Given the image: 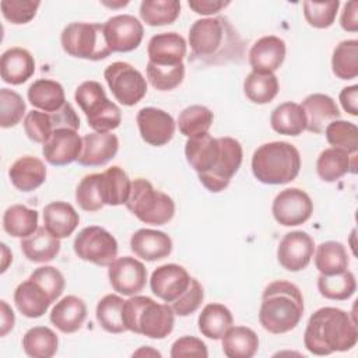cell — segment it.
Instances as JSON below:
<instances>
[{
  "label": "cell",
  "instance_id": "19",
  "mask_svg": "<svg viewBox=\"0 0 358 358\" xmlns=\"http://www.w3.org/2000/svg\"><path fill=\"white\" fill-rule=\"evenodd\" d=\"M187 43L178 32H162L154 35L147 46L148 62L159 66H175L183 63Z\"/></svg>",
  "mask_w": 358,
  "mask_h": 358
},
{
  "label": "cell",
  "instance_id": "49",
  "mask_svg": "<svg viewBox=\"0 0 358 358\" xmlns=\"http://www.w3.org/2000/svg\"><path fill=\"white\" fill-rule=\"evenodd\" d=\"M303 17L308 24L313 28L324 29L333 25L340 1L330 0V1H303Z\"/></svg>",
  "mask_w": 358,
  "mask_h": 358
},
{
  "label": "cell",
  "instance_id": "13",
  "mask_svg": "<svg viewBox=\"0 0 358 358\" xmlns=\"http://www.w3.org/2000/svg\"><path fill=\"white\" fill-rule=\"evenodd\" d=\"M108 267V277L113 291L133 296L144 289L147 268L140 260L131 256H123L115 259Z\"/></svg>",
  "mask_w": 358,
  "mask_h": 358
},
{
  "label": "cell",
  "instance_id": "16",
  "mask_svg": "<svg viewBox=\"0 0 358 358\" xmlns=\"http://www.w3.org/2000/svg\"><path fill=\"white\" fill-rule=\"evenodd\" d=\"M136 122L141 138L150 145L162 147L173 138L176 123L164 109L152 106L143 108L137 112Z\"/></svg>",
  "mask_w": 358,
  "mask_h": 358
},
{
  "label": "cell",
  "instance_id": "10",
  "mask_svg": "<svg viewBox=\"0 0 358 358\" xmlns=\"http://www.w3.org/2000/svg\"><path fill=\"white\" fill-rule=\"evenodd\" d=\"M76 255L96 266H109L117 256V241L102 227L83 228L73 243Z\"/></svg>",
  "mask_w": 358,
  "mask_h": 358
},
{
  "label": "cell",
  "instance_id": "3",
  "mask_svg": "<svg viewBox=\"0 0 358 358\" xmlns=\"http://www.w3.org/2000/svg\"><path fill=\"white\" fill-rule=\"evenodd\" d=\"M303 296L301 289L285 280L270 282L262 295L259 322L271 334L294 330L303 316Z\"/></svg>",
  "mask_w": 358,
  "mask_h": 358
},
{
  "label": "cell",
  "instance_id": "59",
  "mask_svg": "<svg viewBox=\"0 0 358 358\" xmlns=\"http://www.w3.org/2000/svg\"><path fill=\"white\" fill-rule=\"evenodd\" d=\"M1 306V324H0V336L4 337L8 331L13 330L14 323H15V316L13 309L8 306L6 301H0Z\"/></svg>",
  "mask_w": 358,
  "mask_h": 358
},
{
  "label": "cell",
  "instance_id": "32",
  "mask_svg": "<svg viewBox=\"0 0 358 358\" xmlns=\"http://www.w3.org/2000/svg\"><path fill=\"white\" fill-rule=\"evenodd\" d=\"M27 95L32 106L46 113L59 110L67 102L62 84L49 78L35 80L29 85Z\"/></svg>",
  "mask_w": 358,
  "mask_h": 358
},
{
  "label": "cell",
  "instance_id": "36",
  "mask_svg": "<svg viewBox=\"0 0 358 358\" xmlns=\"http://www.w3.org/2000/svg\"><path fill=\"white\" fill-rule=\"evenodd\" d=\"M199 330L211 340H221L229 327L234 326L231 310L222 303H208L199 315Z\"/></svg>",
  "mask_w": 358,
  "mask_h": 358
},
{
  "label": "cell",
  "instance_id": "52",
  "mask_svg": "<svg viewBox=\"0 0 358 358\" xmlns=\"http://www.w3.org/2000/svg\"><path fill=\"white\" fill-rule=\"evenodd\" d=\"M24 131L29 140L45 144L55 131L50 115L42 110H31L24 119Z\"/></svg>",
  "mask_w": 358,
  "mask_h": 358
},
{
  "label": "cell",
  "instance_id": "30",
  "mask_svg": "<svg viewBox=\"0 0 358 358\" xmlns=\"http://www.w3.org/2000/svg\"><path fill=\"white\" fill-rule=\"evenodd\" d=\"M355 158L357 154H348L340 148L323 150L316 161V172L324 182H336L343 178L347 172L355 173Z\"/></svg>",
  "mask_w": 358,
  "mask_h": 358
},
{
  "label": "cell",
  "instance_id": "34",
  "mask_svg": "<svg viewBox=\"0 0 358 358\" xmlns=\"http://www.w3.org/2000/svg\"><path fill=\"white\" fill-rule=\"evenodd\" d=\"M221 344L228 358H252L259 350V337L246 326H232L222 336Z\"/></svg>",
  "mask_w": 358,
  "mask_h": 358
},
{
  "label": "cell",
  "instance_id": "43",
  "mask_svg": "<svg viewBox=\"0 0 358 358\" xmlns=\"http://www.w3.org/2000/svg\"><path fill=\"white\" fill-rule=\"evenodd\" d=\"M180 14V1L178 0H143L140 4V17L150 27L169 25Z\"/></svg>",
  "mask_w": 358,
  "mask_h": 358
},
{
  "label": "cell",
  "instance_id": "46",
  "mask_svg": "<svg viewBox=\"0 0 358 358\" xmlns=\"http://www.w3.org/2000/svg\"><path fill=\"white\" fill-rule=\"evenodd\" d=\"M327 143L334 147L347 151L348 154H357L358 151V127L352 122L333 120L324 129Z\"/></svg>",
  "mask_w": 358,
  "mask_h": 358
},
{
  "label": "cell",
  "instance_id": "38",
  "mask_svg": "<svg viewBox=\"0 0 358 358\" xmlns=\"http://www.w3.org/2000/svg\"><path fill=\"white\" fill-rule=\"evenodd\" d=\"M315 266L320 274L331 275L345 271L350 266V257L341 242H322L315 253Z\"/></svg>",
  "mask_w": 358,
  "mask_h": 358
},
{
  "label": "cell",
  "instance_id": "12",
  "mask_svg": "<svg viewBox=\"0 0 358 358\" xmlns=\"http://www.w3.org/2000/svg\"><path fill=\"white\" fill-rule=\"evenodd\" d=\"M271 213L278 224L284 227H296L310 218L313 213V201L302 189L288 187L275 196Z\"/></svg>",
  "mask_w": 358,
  "mask_h": 358
},
{
  "label": "cell",
  "instance_id": "20",
  "mask_svg": "<svg viewBox=\"0 0 358 358\" xmlns=\"http://www.w3.org/2000/svg\"><path fill=\"white\" fill-rule=\"evenodd\" d=\"M119 150V138L116 134L88 133L83 137V150L77 162L83 166H101L108 164Z\"/></svg>",
  "mask_w": 358,
  "mask_h": 358
},
{
  "label": "cell",
  "instance_id": "9",
  "mask_svg": "<svg viewBox=\"0 0 358 358\" xmlns=\"http://www.w3.org/2000/svg\"><path fill=\"white\" fill-rule=\"evenodd\" d=\"M103 77L115 99L124 106L138 103L147 94V81L144 76L130 63H110L105 69Z\"/></svg>",
  "mask_w": 358,
  "mask_h": 358
},
{
  "label": "cell",
  "instance_id": "26",
  "mask_svg": "<svg viewBox=\"0 0 358 358\" xmlns=\"http://www.w3.org/2000/svg\"><path fill=\"white\" fill-rule=\"evenodd\" d=\"M49 319L52 324L62 333H76L81 329L87 319V305L81 298L67 295L56 302V305L52 308Z\"/></svg>",
  "mask_w": 358,
  "mask_h": 358
},
{
  "label": "cell",
  "instance_id": "42",
  "mask_svg": "<svg viewBox=\"0 0 358 358\" xmlns=\"http://www.w3.org/2000/svg\"><path fill=\"white\" fill-rule=\"evenodd\" d=\"M317 289L320 295L327 299L345 301L351 298L357 289L355 275L350 270L331 275L320 274L317 277Z\"/></svg>",
  "mask_w": 358,
  "mask_h": 358
},
{
  "label": "cell",
  "instance_id": "48",
  "mask_svg": "<svg viewBox=\"0 0 358 358\" xmlns=\"http://www.w3.org/2000/svg\"><path fill=\"white\" fill-rule=\"evenodd\" d=\"M27 112V105L22 96L8 88L0 90V126L3 129L14 127Z\"/></svg>",
  "mask_w": 358,
  "mask_h": 358
},
{
  "label": "cell",
  "instance_id": "55",
  "mask_svg": "<svg viewBox=\"0 0 358 358\" xmlns=\"http://www.w3.org/2000/svg\"><path fill=\"white\" fill-rule=\"evenodd\" d=\"M172 358H206L208 357L207 345L197 337L183 336L178 338L171 347Z\"/></svg>",
  "mask_w": 358,
  "mask_h": 358
},
{
  "label": "cell",
  "instance_id": "22",
  "mask_svg": "<svg viewBox=\"0 0 358 358\" xmlns=\"http://www.w3.org/2000/svg\"><path fill=\"white\" fill-rule=\"evenodd\" d=\"M285 42L275 36L267 35L257 39L249 50V63L253 71L274 73L285 59Z\"/></svg>",
  "mask_w": 358,
  "mask_h": 358
},
{
  "label": "cell",
  "instance_id": "7",
  "mask_svg": "<svg viewBox=\"0 0 358 358\" xmlns=\"http://www.w3.org/2000/svg\"><path fill=\"white\" fill-rule=\"evenodd\" d=\"M74 99L94 131L108 133L120 126V108L108 99L103 87L98 81L90 80L81 83L74 92Z\"/></svg>",
  "mask_w": 358,
  "mask_h": 358
},
{
  "label": "cell",
  "instance_id": "54",
  "mask_svg": "<svg viewBox=\"0 0 358 358\" xmlns=\"http://www.w3.org/2000/svg\"><path fill=\"white\" fill-rule=\"evenodd\" d=\"M203 299H204L203 285L196 278L192 277V281H190V285L187 287V289L175 302L169 303V306L172 308L175 315L189 316L200 308Z\"/></svg>",
  "mask_w": 358,
  "mask_h": 358
},
{
  "label": "cell",
  "instance_id": "37",
  "mask_svg": "<svg viewBox=\"0 0 358 358\" xmlns=\"http://www.w3.org/2000/svg\"><path fill=\"white\" fill-rule=\"evenodd\" d=\"M39 214L34 208H28L22 204L10 206L3 214V228L14 238H27L32 235L38 227Z\"/></svg>",
  "mask_w": 358,
  "mask_h": 358
},
{
  "label": "cell",
  "instance_id": "60",
  "mask_svg": "<svg viewBox=\"0 0 358 358\" xmlns=\"http://www.w3.org/2000/svg\"><path fill=\"white\" fill-rule=\"evenodd\" d=\"M1 249H3V257H4V259H3V266H1V273H4V271H6V270H7V266H8V264H7V262H6V260H7V259H10V260H13V256H11V253H10V255H8V256H7V255H6V253H7V250H8V249H7V246H6V245H4V243H1Z\"/></svg>",
  "mask_w": 358,
  "mask_h": 358
},
{
  "label": "cell",
  "instance_id": "21",
  "mask_svg": "<svg viewBox=\"0 0 358 358\" xmlns=\"http://www.w3.org/2000/svg\"><path fill=\"white\" fill-rule=\"evenodd\" d=\"M301 106L306 119V130L315 134L324 133L327 124L341 116L336 101L326 94H310L302 101Z\"/></svg>",
  "mask_w": 358,
  "mask_h": 358
},
{
  "label": "cell",
  "instance_id": "25",
  "mask_svg": "<svg viewBox=\"0 0 358 358\" xmlns=\"http://www.w3.org/2000/svg\"><path fill=\"white\" fill-rule=\"evenodd\" d=\"M1 80L11 85L24 84L35 73L34 56L24 48H10L0 59Z\"/></svg>",
  "mask_w": 358,
  "mask_h": 358
},
{
  "label": "cell",
  "instance_id": "5",
  "mask_svg": "<svg viewBox=\"0 0 358 358\" xmlns=\"http://www.w3.org/2000/svg\"><path fill=\"white\" fill-rule=\"evenodd\" d=\"M122 316L129 331L154 340L169 336L175 324V313L168 303H158L141 295H133L124 301Z\"/></svg>",
  "mask_w": 358,
  "mask_h": 358
},
{
  "label": "cell",
  "instance_id": "45",
  "mask_svg": "<svg viewBox=\"0 0 358 358\" xmlns=\"http://www.w3.org/2000/svg\"><path fill=\"white\" fill-rule=\"evenodd\" d=\"M123 303H124V299L115 294H108L98 302L95 316L99 326L105 331L113 333V334L127 331L123 323V316H122Z\"/></svg>",
  "mask_w": 358,
  "mask_h": 358
},
{
  "label": "cell",
  "instance_id": "6",
  "mask_svg": "<svg viewBox=\"0 0 358 358\" xmlns=\"http://www.w3.org/2000/svg\"><path fill=\"white\" fill-rule=\"evenodd\" d=\"M126 207L141 222L150 225H165L175 215V201L172 197L157 190L144 178H137L131 182Z\"/></svg>",
  "mask_w": 358,
  "mask_h": 358
},
{
  "label": "cell",
  "instance_id": "1",
  "mask_svg": "<svg viewBox=\"0 0 358 358\" xmlns=\"http://www.w3.org/2000/svg\"><path fill=\"white\" fill-rule=\"evenodd\" d=\"M190 62L225 64L241 62L245 42L227 17H207L194 21L189 29Z\"/></svg>",
  "mask_w": 358,
  "mask_h": 358
},
{
  "label": "cell",
  "instance_id": "18",
  "mask_svg": "<svg viewBox=\"0 0 358 358\" xmlns=\"http://www.w3.org/2000/svg\"><path fill=\"white\" fill-rule=\"evenodd\" d=\"M81 150L83 138L78 136L77 130L63 127L50 134L42 147V154L50 165L63 166L77 161Z\"/></svg>",
  "mask_w": 358,
  "mask_h": 358
},
{
  "label": "cell",
  "instance_id": "44",
  "mask_svg": "<svg viewBox=\"0 0 358 358\" xmlns=\"http://www.w3.org/2000/svg\"><path fill=\"white\" fill-rule=\"evenodd\" d=\"M333 74L340 80H352L358 76V41L340 42L331 56Z\"/></svg>",
  "mask_w": 358,
  "mask_h": 358
},
{
  "label": "cell",
  "instance_id": "24",
  "mask_svg": "<svg viewBox=\"0 0 358 358\" xmlns=\"http://www.w3.org/2000/svg\"><path fill=\"white\" fill-rule=\"evenodd\" d=\"M221 154L220 138H214L206 133L199 137L187 138L185 144V157L190 168L197 173H204L213 169Z\"/></svg>",
  "mask_w": 358,
  "mask_h": 358
},
{
  "label": "cell",
  "instance_id": "31",
  "mask_svg": "<svg viewBox=\"0 0 358 358\" xmlns=\"http://www.w3.org/2000/svg\"><path fill=\"white\" fill-rule=\"evenodd\" d=\"M22 255L34 263L52 262L60 252V239L52 235L45 227H39L32 235L21 239Z\"/></svg>",
  "mask_w": 358,
  "mask_h": 358
},
{
  "label": "cell",
  "instance_id": "15",
  "mask_svg": "<svg viewBox=\"0 0 358 358\" xmlns=\"http://www.w3.org/2000/svg\"><path fill=\"white\" fill-rule=\"evenodd\" d=\"M315 253V242L305 231H291L282 236L277 248V260L288 271L308 267Z\"/></svg>",
  "mask_w": 358,
  "mask_h": 358
},
{
  "label": "cell",
  "instance_id": "39",
  "mask_svg": "<svg viewBox=\"0 0 358 358\" xmlns=\"http://www.w3.org/2000/svg\"><path fill=\"white\" fill-rule=\"evenodd\" d=\"M280 85L274 73L250 71L243 81V91L246 98L257 105L271 102L278 94Z\"/></svg>",
  "mask_w": 358,
  "mask_h": 358
},
{
  "label": "cell",
  "instance_id": "28",
  "mask_svg": "<svg viewBox=\"0 0 358 358\" xmlns=\"http://www.w3.org/2000/svg\"><path fill=\"white\" fill-rule=\"evenodd\" d=\"M8 178L13 186L20 192H32L46 179V166L42 159L24 155L18 158L8 169Z\"/></svg>",
  "mask_w": 358,
  "mask_h": 358
},
{
  "label": "cell",
  "instance_id": "51",
  "mask_svg": "<svg viewBox=\"0 0 358 358\" xmlns=\"http://www.w3.org/2000/svg\"><path fill=\"white\" fill-rule=\"evenodd\" d=\"M39 0H1L0 8L3 17L15 25L27 24L36 15Z\"/></svg>",
  "mask_w": 358,
  "mask_h": 358
},
{
  "label": "cell",
  "instance_id": "11",
  "mask_svg": "<svg viewBox=\"0 0 358 358\" xmlns=\"http://www.w3.org/2000/svg\"><path fill=\"white\" fill-rule=\"evenodd\" d=\"M221 154L213 169L199 173V180L211 193H220L228 187L232 176L238 172L243 158V150L238 140L232 137H218Z\"/></svg>",
  "mask_w": 358,
  "mask_h": 358
},
{
  "label": "cell",
  "instance_id": "23",
  "mask_svg": "<svg viewBox=\"0 0 358 358\" xmlns=\"http://www.w3.org/2000/svg\"><path fill=\"white\" fill-rule=\"evenodd\" d=\"M172 239L162 231L141 228L130 238V249L134 256L145 262L165 259L172 252Z\"/></svg>",
  "mask_w": 358,
  "mask_h": 358
},
{
  "label": "cell",
  "instance_id": "8",
  "mask_svg": "<svg viewBox=\"0 0 358 358\" xmlns=\"http://www.w3.org/2000/svg\"><path fill=\"white\" fill-rule=\"evenodd\" d=\"M60 42L63 50L77 59L98 62L112 53L105 39L103 24L98 22L69 24L62 31Z\"/></svg>",
  "mask_w": 358,
  "mask_h": 358
},
{
  "label": "cell",
  "instance_id": "33",
  "mask_svg": "<svg viewBox=\"0 0 358 358\" xmlns=\"http://www.w3.org/2000/svg\"><path fill=\"white\" fill-rule=\"evenodd\" d=\"M131 187V180L123 168L115 165L101 173L99 189L105 206L126 204Z\"/></svg>",
  "mask_w": 358,
  "mask_h": 358
},
{
  "label": "cell",
  "instance_id": "27",
  "mask_svg": "<svg viewBox=\"0 0 358 358\" xmlns=\"http://www.w3.org/2000/svg\"><path fill=\"white\" fill-rule=\"evenodd\" d=\"M14 303L17 309L27 317L36 319L43 316L53 303L49 294L32 278L18 284L14 291Z\"/></svg>",
  "mask_w": 358,
  "mask_h": 358
},
{
  "label": "cell",
  "instance_id": "41",
  "mask_svg": "<svg viewBox=\"0 0 358 358\" xmlns=\"http://www.w3.org/2000/svg\"><path fill=\"white\" fill-rule=\"evenodd\" d=\"M213 120L214 115L207 106L190 105L179 113L178 127L185 137L193 138L208 133Z\"/></svg>",
  "mask_w": 358,
  "mask_h": 358
},
{
  "label": "cell",
  "instance_id": "17",
  "mask_svg": "<svg viewBox=\"0 0 358 358\" xmlns=\"http://www.w3.org/2000/svg\"><path fill=\"white\" fill-rule=\"evenodd\" d=\"M192 277L185 267L169 263L157 267L150 278L152 294L165 303L175 302L190 285Z\"/></svg>",
  "mask_w": 358,
  "mask_h": 358
},
{
  "label": "cell",
  "instance_id": "50",
  "mask_svg": "<svg viewBox=\"0 0 358 358\" xmlns=\"http://www.w3.org/2000/svg\"><path fill=\"white\" fill-rule=\"evenodd\" d=\"M99 178L101 173L85 175L76 189V200L84 211H98L105 206L101 197Z\"/></svg>",
  "mask_w": 358,
  "mask_h": 358
},
{
  "label": "cell",
  "instance_id": "2",
  "mask_svg": "<svg viewBox=\"0 0 358 358\" xmlns=\"http://www.w3.org/2000/svg\"><path fill=\"white\" fill-rule=\"evenodd\" d=\"M357 340L355 319L348 312L333 306H324L313 312L303 333V344L315 355L348 351L355 347Z\"/></svg>",
  "mask_w": 358,
  "mask_h": 358
},
{
  "label": "cell",
  "instance_id": "53",
  "mask_svg": "<svg viewBox=\"0 0 358 358\" xmlns=\"http://www.w3.org/2000/svg\"><path fill=\"white\" fill-rule=\"evenodd\" d=\"M29 278H32L35 282H38L52 298V301L55 302L56 299L60 298V295L64 291L66 287V281L63 274L53 266H41L38 268H35Z\"/></svg>",
  "mask_w": 358,
  "mask_h": 358
},
{
  "label": "cell",
  "instance_id": "57",
  "mask_svg": "<svg viewBox=\"0 0 358 358\" xmlns=\"http://www.w3.org/2000/svg\"><path fill=\"white\" fill-rule=\"evenodd\" d=\"M340 25L344 31H348V32L358 31V3L357 1L352 0L344 4V8L340 17Z\"/></svg>",
  "mask_w": 358,
  "mask_h": 358
},
{
  "label": "cell",
  "instance_id": "29",
  "mask_svg": "<svg viewBox=\"0 0 358 358\" xmlns=\"http://www.w3.org/2000/svg\"><path fill=\"white\" fill-rule=\"evenodd\" d=\"M80 215L66 201H52L43 208V227L56 238H69L78 227Z\"/></svg>",
  "mask_w": 358,
  "mask_h": 358
},
{
  "label": "cell",
  "instance_id": "35",
  "mask_svg": "<svg viewBox=\"0 0 358 358\" xmlns=\"http://www.w3.org/2000/svg\"><path fill=\"white\" fill-rule=\"evenodd\" d=\"M270 124L274 131L296 137L306 130V119L301 103L284 102L280 103L270 116Z\"/></svg>",
  "mask_w": 358,
  "mask_h": 358
},
{
  "label": "cell",
  "instance_id": "4",
  "mask_svg": "<svg viewBox=\"0 0 358 358\" xmlns=\"http://www.w3.org/2000/svg\"><path fill=\"white\" fill-rule=\"evenodd\" d=\"M301 169V154L287 141L262 144L252 155V172L264 185H285L292 182Z\"/></svg>",
  "mask_w": 358,
  "mask_h": 358
},
{
  "label": "cell",
  "instance_id": "58",
  "mask_svg": "<svg viewBox=\"0 0 358 358\" xmlns=\"http://www.w3.org/2000/svg\"><path fill=\"white\" fill-rule=\"evenodd\" d=\"M358 85L344 87L340 92V102L343 109L351 116L358 115Z\"/></svg>",
  "mask_w": 358,
  "mask_h": 358
},
{
  "label": "cell",
  "instance_id": "61",
  "mask_svg": "<svg viewBox=\"0 0 358 358\" xmlns=\"http://www.w3.org/2000/svg\"><path fill=\"white\" fill-rule=\"evenodd\" d=\"M143 354H145V355H148V354H151V355H155V357H161V354L158 352V351H155V350H151L150 347H143V348H140L138 351H136L133 355H143Z\"/></svg>",
  "mask_w": 358,
  "mask_h": 358
},
{
  "label": "cell",
  "instance_id": "56",
  "mask_svg": "<svg viewBox=\"0 0 358 358\" xmlns=\"http://www.w3.org/2000/svg\"><path fill=\"white\" fill-rule=\"evenodd\" d=\"M231 1L224 0H189V7L196 13L201 15H213L229 6Z\"/></svg>",
  "mask_w": 358,
  "mask_h": 358
},
{
  "label": "cell",
  "instance_id": "14",
  "mask_svg": "<svg viewBox=\"0 0 358 358\" xmlns=\"http://www.w3.org/2000/svg\"><path fill=\"white\" fill-rule=\"evenodd\" d=\"M105 39L112 52H131L137 49L144 36L143 24L130 14L110 17L103 24Z\"/></svg>",
  "mask_w": 358,
  "mask_h": 358
},
{
  "label": "cell",
  "instance_id": "40",
  "mask_svg": "<svg viewBox=\"0 0 358 358\" xmlns=\"http://www.w3.org/2000/svg\"><path fill=\"white\" fill-rule=\"evenodd\" d=\"M57 347L56 333L46 326L31 327L22 337V348L32 358H50L57 352Z\"/></svg>",
  "mask_w": 358,
  "mask_h": 358
},
{
  "label": "cell",
  "instance_id": "47",
  "mask_svg": "<svg viewBox=\"0 0 358 358\" xmlns=\"http://www.w3.org/2000/svg\"><path fill=\"white\" fill-rule=\"evenodd\" d=\"M145 71L150 84L158 91H171L180 85L185 78L183 63L175 66H159L148 62Z\"/></svg>",
  "mask_w": 358,
  "mask_h": 358
}]
</instances>
